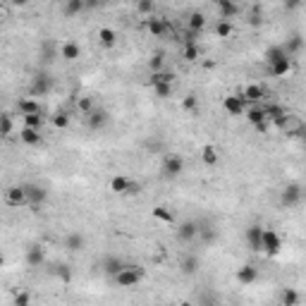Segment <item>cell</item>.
<instances>
[{
	"instance_id": "obj_1",
	"label": "cell",
	"mask_w": 306,
	"mask_h": 306,
	"mask_svg": "<svg viewBox=\"0 0 306 306\" xmlns=\"http://www.w3.org/2000/svg\"><path fill=\"white\" fill-rule=\"evenodd\" d=\"M113 280H115V285L118 287H137L141 280H144V270L137 266H122L113 275Z\"/></svg>"
},
{
	"instance_id": "obj_2",
	"label": "cell",
	"mask_w": 306,
	"mask_h": 306,
	"mask_svg": "<svg viewBox=\"0 0 306 306\" xmlns=\"http://www.w3.org/2000/svg\"><path fill=\"white\" fill-rule=\"evenodd\" d=\"M182 172H184V158H182V156H177V153L165 156L163 165H160V175H163L165 179H177Z\"/></svg>"
},
{
	"instance_id": "obj_3",
	"label": "cell",
	"mask_w": 306,
	"mask_h": 306,
	"mask_svg": "<svg viewBox=\"0 0 306 306\" xmlns=\"http://www.w3.org/2000/svg\"><path fill=\"white\" fill-rule=\"evenodd\" d=\"M261 251L268 256H277L282 251V239L275 230H266L263 227V235H261Z\"/></svg>"
},
{
	"instance_id": "obj_4",
	"label": "cell",
	"mask_w": 306,
	"mask_h": 306,
	"mask_svg": "<svg viewBox=\"0 0 306 306\" xmlns=\"http://www.w3.org/2000/svg\"><path fill=\"white\" fill-rule=\"evenodd\" d=\"M3 198H5V203L12 208H20V206H27L29 203V198H27V191H24V187H8L5 191H3Z\"/></svg>"
},
{
	"instance_id": "obj_5",
	"label": "cell",
	"mask_w": 306,
	"mask_h": 306,
	"mask_svg": "<svg viewBox=\"0 0 306 306\" xmlns=\"http://www.w3.org/2000/svg\"><path fill=\"white\" fill-rule=\"evenodd\" d=\"M301 196H304V191H301V184L292 182V184H287V187L282 189V194H280V201H282V206L294 208V206H299Z\"/></svg>"
},
{
	"instance_id": "obj_6",
	"label": "cell",
	"mask_w": 306,
	"mask_h": 306,
	"mask_svg": "<svg viewBox=\"0 0 306 306\" xmlns=\"http://www.w3.org/2000/svg\"><path fill=\"white\" fill-rule=\"evenodd\" d=\"M223 108H225L227 115H232V118H242V115H244V110H247V100L242 98L239 93H232V96H225Z\"/></svg>"
},
{
	"instance_id": "obj_7",
	"label": "cell",
	"mask_w": 306,
	"mask_h": 306,
	"mask_svg": "<svg viewBox=\"0 0 306 306\" xmlns=\"http://www.w3.org/2000/svg\"><path fill=\"white\" fill-rule=\"evenodd\" d=\"M24 191H27L29 203L36 208V211H39V206H43V203L48 201V189L46 187H39V184H24Z\"/></svg>"
},
{
	"instance_id": "obj_8",
	"label": "cell",
	"mask_w": 306,
	"mask_h": 306,
	"mask_svg": "<svg viewBox=\"0 0 306 306\" xmlns=\"http://www.w3.org/2000/svg\"><path fill=\"white\" fill-rule=\"evenodd\" d=\"M242 98L247 100V106H254V103H263L268 96V91L261 86V84H247L244 86V91L239 93Z\"/></svg>"
},
{
	"instance_id": "obj_9",
	"label": "cell",
	"mask_w": 306,
	"mask_h": 306,
	"mask_svg": "<svg viewBox=\"0 0 306 306\" xmlns=\"http://www.w3.org/2000/svg\"><path fill=\"white\" fill-rule=\"evenodd\" d=\"M50 89H53V79H50V74L39 72V74L34 77V81H31V93H34V96H46Z\"/></svg>"
},
{
	"instance_id": "obj_10",
	"label": "cell",
	"mask_w": 306,
	"mask_h": 306,
	"mask_svg": "<svg viewBox=\"0 0 306 306\" xmlns=\"http://www.w3.org/2000/svg\"><path fill=\"white\" fill-rule=\"evenodd\" d=\"M216 8H218V12H220V17L227 22H232L239 15L237 0H216Z\"/></svg>"
},
{
	"instance_id": "obj_11",
	"label": "cell",
	"mask_w": 306,
	"mask_h": 306,
	"mask_svg": "<svg viewBox=\"0 0 306 306\" xmlns=\"http://www.w3.org/2000/svg\"><path fill=\"white\" fill-rule=\"evenodd\" d=\"M108 120H110V118H108V110L98 108V106H96V108H93L89 115H86V122H89L91 129H103L106 125H108Z\"/></svg>"
},
{
	"instance_id": "obj_12",
	"label": "cell",
	"mask_w": 306,
	"mask_h": 306,
	"mask_svg": "<svg viewBox=\"0 0 306 306\" xmlns=\"http://www.w3.org/2000/svg\"><path fill=\"white\" fill-rule=\"evenodd\" d=\"M198 223H194V220H187V223H182V225L177 227V239L179 242H191V239L198 237Z\"/></svg>"
},
{
	"instance_id": "obj_13",
	"label": "cell",
	"mask_w": 306,
	"mask_h": 306,
	"mask_svg": "<svg viewBox=\"0 0 306 306\" xmlns=\"http://www.w3.org/2000/svg\"><path fill=\"white\" fill-rule=\"evenodd\" d=\"M146 31L153 36V39H158V36H163L165 31H168V22L163 20V17H156V15H151L146 20Z\"/></svg>"
},
{
	"instance_id": "obj_14",
	"label": "cell",
	"mask_w": 306,
	"mask_h": 306,
	"mask_svg": "<svg viewBox=\"0 0 306 306\" xmlns=\"http://www.w3.org/2000/svg\"><path fill=\"white\" fill-rule=\"evenodd\" d=\"M81 55V48L77 41H65L62 46H60V58L65 60V62H74V60Z\"/></svg>"
},
{
	"instance_id": "obj_15",
	"label": "cell",
	"mask_w": 306,
	"mask_h": 306,
	"mask_svg": "<svg viewBox=\"0 0 306 306\" xmlns=\"http://www.w3.org/2000/svg\"><path fill=\"white\" fill-rule=\"evenodd\" d=\"M20 141L22 144H27V146H39L43 137H41V129H34V127H24L20 129Z\"/></svg>"
},
{
	"instance_id": "obj_16",
	"label": "cell",
	"mask_w": 306,
	"mask_h": 306,
	"mask_svg": "<svg viewBox=\"0 0 306 306\" xmlns=\"http://www.w3.org/2000/svg\"><path fill=\"white\" fill-rule=\"evenodd\" d=\"M268 69H270V74H273V77H285V74L292 72V58L285 55V58L275 60V62H270V65H268Z\"/></svg>"
},
{
	"instance_id": "obj_17",
	"label": "cell",
	"mask_w": 306,
	"mask_h": 306,
	"mask_svg": "<svg viewBox=\"0 0 306 306\" xmlns=\"http://www.w3.org/2000/svg\"><path fill=\"white\" fill-rule=\"evenodd\" d=\"M96 39L103 48H115V43H118V31L110 29V27H100L98 34H96Z\"/></svg>"
},
{
	"instance_id": "obj_18",
	"label": "cell",
	"mask_w": 306,
	"mask_h": 306,
	"mask_svg": "<svg viewBox=\"0 0 306 306\" xmlns=\"http://www.w3.org/2000/svg\"><path fill=\"white\" fill-rule=\"evenodd\" d=\"M244 118L249 120V125H258L266 120V113H263V103H254V106H247L244 110Z\"/></svg>"
},
{
	"instance_id": "obj_19",
	"label": "cell",
	"mask_w": 306,
	"mask_h": 306,
	"mask_svg": "<svg viewBox=\"0 0 306 306\" xmlns=\"http://www.w3.org/2000/svg\"><path fill=\"white\" fill-rule=\"evenodd\" d=\"M258 280V270L254 266H242L237 270V282L239 285H254Z\"/></svg>"
},
{
	"instance_id": "obj_20",
	"label": "cell",
	"mask_w": 306,
	"mask_h": 306,
	"mask_svg": "<svg viewBox=\"0 0 306 306\" xmlns=\"http://www.w3.org/2000/svg\"><path fill=\"white\" fill-rule=\"evenodd\" d=\"M261 235H263V227L261 225H251L247 230V242L251 251H261Z\"/></svg>"
},
{
	"instance_id": "obj_21",
	"label": "cell",
	"mask_w": 306,
	"mask_h": 306,
	"mask_svg": "<svg viewBox=\"0 0 306 306\" xmlns=\"http://www.w3.org/2000/svg\"><path fill=\"white\" fill-rule=\"evenodd\" d=\"M218 160H220V153H218L216 146H203L201 148V163L203 165H208V168H213V165H218Z\"/></svg>"
},
{
	"instance_id": "obj_22",
	"label": "cell",
	"mask_w": 306,
	"mask_h": 306,
	"mask_svg": "<svg viewBox=\"0 0 306 306\" xmlns=\"http://www.w3.org/2000/svg\"><path fill=\"white\" fill-rule=\"evenodd\" d=\"M17 110H20V115L41 113V103L36 98H20V100H17Z\"/></svg>"
},
{
	"instance_id": "obj_23",
	"label": "cell",
	"mask_w": 306,
	"mask_h": 306,
	"mask_svg": "<svg viewBox=\"0 0 306 306\" xmlns=\"http://www.w3.org/2000/svg\"><path fill=\"white\" fill-rule=\"evenodd\" d=\"M203 27H206V15H203V12H191L189 20H187V29L194 31V34H198Z\"/></svg>"
},
{
	"instance_id": "obj_24",
	"label": "cell",
	"mask_w": 306,
	"mask_h": 306,
	"mask_svg": "<svg viewBox=\"0 0 306 306\" xmlns=\"http://www.w3.org/2000/svg\"><path fill=\"white\" fill-rule=\"evenodd\" d=\"M43 258H46V254H43V249H41V247H29V249H27V266L39 268L41 263H43Z\"/></svg>"
},
{
	"instance_id": "obj_25",
	"label": "cell",
	"mask_w": 306,
	"mask_h": 306,
	"mask_svg": "<svg viewBox=\"0 0 306 306\" xmlns=\"http://www.w3.org/2000/svg\"><path fill=\"white\" fill-rule=\"evenodd\" d=\"M65 247L69 251H81L84 249V235L81 232H69L67 237H65Z\"/></svg>"
},
{
	"instance_id": "obj_26",
	"label": "cell",
	"mask_w": 306,
	"mask_h": 306,
	"mask_svg": "<svg viewBox=\"0 0 306 306\" xmlns=\"http://www.w3.org/2000/svg\"><path fill=\"white\" fill-rule=\"evenodd\" d=\"M15 132V120L10 113H0V137H10Z\"/></svg>"
},
{
	"instance_id": "obj_27",
	"label": "cell",
	"mask_w": 306,
	"mask_h": 306,
	"mask_svg": "<svg viewBox=\"0 0 306 306\" xmlns=\"http://www.w3.org/2000/svg\"><path fill=\"white\" fill-rule=\"evenodd\" d=\"M74 103H77V110L81 115H89L91 110L96 108V98L93 96H79V98H74Z\"/></svg>"
},
{
	"instance_id": "obj_28",
	"label": "cell",
	"mask_w": 306,
	"mask_h": 306,
	"mask_svg": "<svg viewBox=\"0 0 306 306\" xmlns=\"http://www.w3.org/2000/svg\"><path fill=\"white\" fill-rule=\"evenodd\" d=\"M153 84H175V74H172V72H165V69L151 72V86H153Z\"/></svg>"
},
{
	"instance_id": "obj_29",
	"label": "cell",
	"mask_w": 306,
	"mask_h": 306,
	"mask_svg": "<svg viewBox=\"0 0 306 306\" xmlns=\"http://www.w3.org/2000/svg\"><path fill=\"white\" fill-rule=\"evenodd\" d=\"M84 10H86V3L84 0H65V15L67 17H74V15H79Z\"/></svg>"
},
{
	"instance_id": "obj_30",
	"label": "cell",
	"mask_w": 306,
	"mask_h": 306,
	"mask_svg": "<svg viewBox=\"0 0 306 306\" xmlns=\"http://www.w3.org/2000/svg\"><path fill=\"white\" fill-rule=\"evenodd\" d=\"M299 299H301V296H299V292H296L294 287H287V289H282V294H280V301L285 306H296Z\"/></svg>"
},
{
	"instance_id": "obj_31",
	"label": "cell",
	"mask_w": 306,
	"mask_h": 306,
	"mask_svg": "<svg viewBox=\"0 0 306 306\" xmlns=\"http://www.w3.org/2000/svg\"><path fill=\"white\" fill-rule=\"evenodd\" d=\"M301 46H304L301 36H299V34H294L292 39H287V46H282V48H285V53L289 55V58H292V55H296V53L301 50Z\"/></svg>"
},
{
	"instance_id": "obj_32",
	"label": "cell",
	"mask_w": 306,
	"mask_h": 306,
	"mask_svg": "<svg viewBox=\"0 0 306 306\" xmlns=\"http://www.w3.org/2000/svg\"><path fill=\"white\" fill-rule=\"evenodd\" d=\"M153 218L160 220V223H170V225L175 223V213H172L170 208H165V206H156V208H153Z\"/></svg>"
},
{
	"instance_id": "obj_33",
	"label": "cell",
	"mask_w": 306,
	"mask_h": 306,
	"mask_svg": "<svg viewBox=\"0 0 306 306\" xmlns=\"http://www.w3.org/2000/svg\"><path fill=\"white\" fill-rule=\"evenodd\" d=\"M137 3V12L144 15V17H151L156 15V0H134Z\"/></svg>"
},
{
	"instance_id": "obj_34",
	"label": "cell",
	"mask_w": 306,
	"mask_h": 306,
	"mask_svg": "<svg viewBox=\"0 0 306 306\" xmlns=\"http://www.w3.org/2000/svg\"><path fill=\"white\" fill-rule=\"evenodd\" d=\"M50 125H53L55 129H67L69 127V115L65 113V110H58V113H53Z\"/></svg>"
},
{
	"instance_id": "obj_35",
	"label": "cell",
	"mask_w": 306,
	"mask_h": 306,
	"mask_svg": "<svg viewBox=\"0 0 306 306\" xmlns=\"http://www.w3.org/2000/svg\"><path fill=\"white\" fill-rule=\"evenodd\" d=\"M263 113H266V120H273L280 118V115H285L287 110L282 108V106H277V103H263Z\"/></svg>"
},
{
	"instance_id": "obj_36",
	"label": "cell",
	"mask_w": 306,
	"mask_h": 306,
	"mask_svg": "<svg viewBox=\"0 0 306 306\" xmlns=\"http://www.w3.org/2000/svg\"><path fill=\"white\" fill-rule=\"evenodd\" d=\"M129 179L125 175H115V177L110 179V191H115V194H122L125 196V189H127Z\"/></svg>"
},
{
	"instance_id": "obj_37",
	"label": "cell",
	"mask_w": 306,
	"mask_h": 306,
	"mask_svg": "<svg viewBox=\"0 0 306 306\" xmlns=\"http://www.w3.org/2000/svg\"><path fill=\"white\" fill-rule=\"evenodd\" d=\"M22 118H24V125H27V127H34V129H41L43 122H46L43 110H41V113H31V115H22Z\"/></svg>"
},
{
	"instance_id": "obj_38",
	"label": "cell",
	"mask_w": 306,
	"mask_h": 306,
	"mask_svg": "<svg viewBox=\"0 0 306 306\" xmlns=\"http://www.w3.org/2000/svg\"><path fill=\"white\" fill-rule=\"evenodd\" d=\"M182 110H184V113H191V115H196L198 113V98L194 96V93L184 96V100H182Z\"/></svg>"
},
{
	"instance_id": "obj_39",
	"label": "cell",
	"mask_w": 306,
	"mask_h": 306,
	"mask_svg": "<svg viewBox=\"0 0 306 306\" xmlns=\"http://www.w3.org/2000/svg\"><path fill=\"white\" fill-rule=\"evenodd\" d=\"M172 86L175 84H153V93H156V98L160 100H165L172 96Z\"/></svg>"
},
{
	"instance_id": "obj_40",
	"label": "cell",
	"mask_w": 306,
	"mask_h": 306,
	"mask_svg": "<svg viewBox=\"0 0 306 306\" xmlns=\"http://www.w3.org/2000/svg\"><path fill=\"white\" fill-rule=\"evenodd\" d=\"M287 53H285V48L282 46H270V48L266 50V62L270 65V62H275V60H280V58H285Z\"/></svg>"
},
{
	"instance_id": "obj_41",
	"label": "cell",
	"mask_w": 306,
	"mask_h": 306,
	"mask_svg": "<svg viewBox=\"0 0 306 306\" xmlns=\"http://www.w3.org/2000/svg\"><path fill=\"white\" fill-rule=\"evenodd\" d=\"M216 34H218V39H227V36H232V22L220 20L216 24Z\"/></svg>"
},
{
	"instance_id": "obj_42",
	"label": "cell",
	"mask_w": 306,
	"mask_h": 306,
	"mask_svg": "<svg viewBox=\"0 0 306 306\" xmlns=\"http://www.w3.org/2000/svg\"><path fill=\"white\" fill-rule=\"evenodd\" d=\"M196 270H198V258L196 256H184V261H182V273L191 275V273H196Z\"/></svg>"
},
{
	"instance_id": "obj_43",
	"label": "cell",
	"mask_w": 306,
	"mask_h": 306,
	"mask_svg": "<svg viewBox=\"0 0 306 306\" xmlns=\"http://www.w3.org/2000/svg\"><path fill=\"white\" fill-rule=\"evenodd\" d=\"M198 58H201L198 46L196 43H187V46H184V60H187V62H196Z\"/></svg>"
},
{
	"instance_id": "obj_44",
	"label": "cell",
	"mask_w": 306,
	"mask_h": 306,
	"mask_svg": "<svg viewBox=\"0 0 306 306\" xmlns=\"http://www.w3.org/2000/svg\"><path fill=\"white\" fill-rule=\"evenodd\" d=\"M249 24H251V27H261V24H263V15H261V8H258V5H254L251 12H249Z\"/></svg>"
},
{
	"instance_id": "obj_45",
	"label": "cell",
	"mask_w": 306,
	"mask_h": 306,
	"mask_svg": "<svg viewBox=\"0 0 306 306\" xmlns=\"http://www.w3.org/2000/svg\"><path fill=\"white\" fill-rule=\"evenodd\" d=\"M163 65H165L163 53H156V55H151V60H148V69H151V72H158V69H163Z\"/></svg>"
},
{
	"instance_id": "obj_46",
	"label": "cell",
	"mask_w": 306,
	"mask_h": 306,
	"mask_svg": "<svg viewBox=\"0 0 306 306\" xmlns=\"http://www.w3.org/2000/svg\"><path fill=\"white\" fill-rule=\"evenodd\" d=\"M122 266H125V263H122L120 258H108V261H106V273H108V275H115Z\"/></svg>"
},
{
	"instance_id": "obj_47",
	"label": "cell",
	"mask_w": 306,
	"mask_h": 306,
	"mask_svg": "<svg viewBox=\"0 0 306 306\" xmlns=\"http://www.w3.org/2000/svg\"><path fill=\"white\" fill-rule=\"evenodd\" d=\"M12 301H15L17 306H27L31 301V294L29 292H17V294L12 296Z\"/></svg>"
},
{
	"instance_id": "obj_48",
	"label": "cell",
	"mask_w": 306,
	"mask_h": 306,
	"mask_svg": "<svg viewBox=\"0 0 306 306\" xmlns=\"http://www.w3.org/2000/svg\"><path fill=\"white\" fill-rule=\"evenodd\" d=\"M139 191H141V184H139V182H134V179H129L127 189H125V196H137Z\"/></svg>"
},
{
	"instance_id": "obj_49",
	"label": "cell",
	"mask_w": 306,
	"mask_h": 306,
	"mask_svg": "<svg viewBox=\"0 0 306 306\" xmlns=\"http://www.w3.org/2000/svg\"><path fill=\"white\" fill-rule=\"evenodd\" d=\"M301 3H304V0H285V10H296V8H301Z\"/></svg>"
},
{
	"instance_id": "obj_50",
	"label": "cell",
	"mask_w": 306,
	"mask_h": 306,
	"mask_svg": "<svg viewBox=\"0 0 306 306\" xmlns=\"http://www.w3.org/2000/svg\"><path fill=\"white\" fill-rule=\"evenodd\" d=\"M254 127H256V132L266 134L268 129H270V120H263V122H258V125H254Z\"/></svg>"
},
{
	"instance_id": "obj_51",
	"label": "cell",
	"mask_w": 306,
	"mask_h": 306,
	"mask_svg": "<svg viewBox=\"0 0 306 306\" xmlns=\"http://www.w3.org/2000/svg\"><path fill=\"white\" fill-rule=\"evenodd\" d=\"M12 5H15V8H27V5H29L31 0H10Z\"/></svg>"
},
{
	"instance_id": "obj_52",
	"label": "cell",
	"mask_w": 306,
	"mask_h": 306,
	"mask_svg": "<svg viewBox=\"0 0 306 306\" xmlns=\"http://www.w3.org/2000/svg\"><path fill=\"white\" fill-rule=\"evenodd\" d=\"M86 3V8H96V5H100V0H84Z\"/></svg>"
},
{
	"instance_id": "obj_53",
	"label": "cell",
	"mask_w": 306,
	"mask_h": 306,
	"mask_svg": "<svg viewBox=\"0 0 306 306\" xmlns=\"http://www.w3.org/2000/svg\"><path fill=\"white\" fill-rule=\"evenodd\" d=\"M5 266V256H3V254H0V268Z\"/></svg>"
}]
</instances>
